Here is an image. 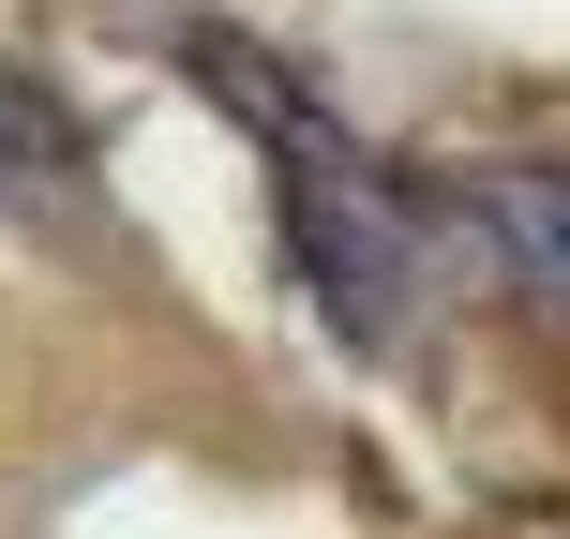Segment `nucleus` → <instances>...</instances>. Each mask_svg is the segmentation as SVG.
<instances>
[{"mask_svg": "<svg viewBox=\"0 0 570 539\" xmlns=\"http://www.w3.org/2000/svg\"><path fill=\"white\" fill-rule=\"evenodd\" d=\"M465 226H481L495 285H525V300L570 330V166H481L465 180Z\"/></svg>", "mask_w": 570, "mask_h": 539, "instance_id": "obj_2", "label": "nucleus"}, {"mask_svg": "<svg viewBox=\"0 0 570 539\" xmlns=\"http://www.w3.org/2000/svg\"><path fill=\"white\" fill-rule=\"evenodd\" d=\"M301 270H315V300L345 315L361 345H391V300H405V210H375V180L345 166V136L331 150H301Z\"/></svg>", "mask_w": 570, "mask_h": 539, "instance_id": "obj_1", "label": "nucleus"}, {"mask_svg": "<svg viewBox=\"0 0 570 539\" xmlns=\"http://www.w3.org/2000/svg\"><path fill=\"white\" fill-rule=\"evenodd\" d=\"M76 196H90V150H76V120H60V90L0 60V210L46 226V210H76Z\"/></svg>", "mask_w": 570, "mask_h": 539, "instance_id": "obj_3", "label": "nucleus"}]
</instances>
